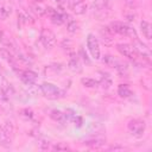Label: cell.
<instances>
[{"mask_svg":"<svg viewBox=\"0 0 152 152\" xmlns=\"http://www.w3.org/2000/svg\"><path fill=\"white\" fill-rule=\"evenodd\" d=\"M40 91L42 94L50 100H57V99H62L65 96V91L63 89H61L59 87L49 83V82H44L40 86Z\"/></svg>","mask_w":152,"mask_h":152,"instance_id":"obj_1","label":"cell"},{"mask_svg":"<svg viewBox=\"0 0 152 152\" xmlns=\"http://www.w3.org/2000/svg\"><path fill=\"white\" fill-rule=\"evenodd\" d=\"M110 27H112V31L115 32V33H119L121 36H127V37H131V38H138L137 36V32L133 27H131L129 25L122 23V21H113L110 24Z\"/></svg>","mask_w":152,"mask_h":152,"instance_id":"obj_2","label":"cell"},{"mask_svg":"<svg viewBox=\"0 0 152 152\" xmlns=\"http://www.w3.org/2000/svg\"><path fill=\"white\" fill-rule=\"evenodd\" d=\"M13 135V124L7 121L4 126L0 127V145L4 147H8L12 141Z\"/></svg>","mask_w":152,"mask_h":152,"instance_id":"obj_3","label":"cell"},{"mask_svg":"<svg viewBox=\"0 0 152 152\" xmlns=\"http://www.w3.org/2000/svg\"><path fill=\"white\" fill-rule=\"evenodd\" d=\"M87 48L91 55V57L94 59H100L101 58V50H100V43L97 40V38L89 33L87 37Z\"/></svg>","mask_w":152,"mask_h":152,"instance_id":"obj_4","label":"cell"},{"mask_svg":"<svg viewBox=\"0 0 152 152\" xmlns=\"http://www.w3.org/2000/svg\"><path fill=\"white\" fill-rule=\"evenodd\" d=\"M39 39L45 49H52L56 45V36L49 28H43L39 34Z\"/></svg>","mask_w":152,"mask_h":152,"instance_id":"obj_5","label":"cell"},{"mask_svg":"<svg viewBox=\"0 0 152 152\" xmlns=\"http://www.w3.org/2000/svg\"><path fill=\"white\" fill-rule=\"evenodd\" d=\"M132 46H133V49H134V51L137 52L138 56H140V57H142V58H145V59H150V57H151V51H150V48H148L145 43H142V42L139 40L138 38H134Z\"/></svg>","mask_w":152,"mask_h":152,"instance_id":"obj_6","label":"cell"},{"mask_svg":"<svg viewBox=\"0 0 152 152\" xmlns=\"http://www.w3.org/2000/svg\"><path fill=\"white\" fill-rule=\"evenodd\" d=\"M127 127H128V131H129L133 135H141V134L145 132L146 124H145V121H142V120L133 119V120H131V121L128 122Z\"/></svg>","mask_w":152,"mask_h":152,"instance_id":"obj_7","label":"cell"},{"mask_svg":"<svg viewBox=\"0 0 152 152\" xmlns=\"http://www.w3.org/2000/svg\"><path fill=\"white\" fill-rule=\"evenodd\" d=\"M116 49H118V51L122 55V56H125V57H127L128 59H132V61H135L137 59V52L134 51V49H133V46L132 45H129V44H126V43H121V44H118L116 45Z\"/></svg>","mask_w":152,"mask_h":152,"instance_id":"obj_8","label":"cell"},{"mask_svg":"<svg viewBox=\"0 0 152 152\" xmlns=\"http://www.w3.org/2000/svg\"><path fill=\"white\" fill-rule=\"evenodd\" d=\"M46 13L50 14V19L51 21L55 24V25H62L63 23H65L68 15L63 12H59V11H56V10H52L50 7L46 8Z\"/></svg>","mask_w":152,"mask_h":152,"instance_id":"obj_9","label":"cell"},{"mask_svg":"<svg viewBox=\"0 0 152 152\" xmlns=\"http://www.w3.org/2000/svg\"><path fill=\"white\" fill-rule=\"evenodd\" d=\"M18 75L20 77V80L25 84H27V86L34 84V82L37 80V75L33 71H31V70H19L18 71Z\"/></svg>","mask_w":152,"mask_h":152,"instance_id":"obj_10","label":"cell"},{"mask_svg":"<svg viewBox=\"0 0 152 152\" xmlns=\"http://www.w3.org/2000/svg\"><path fill=\"white\" fill-rule=\"evenodd\" d=\"M70 8L75 14L82 15L87 11V4L83 0H71L70 1Z\"/></svg>","mask_w":152,"mask_h":152,"instance_id":"obj_11","label":"cell"},{"mask_svg":"<svg viewBox=\"0 0 152 152\" xmlns=\"http://www.w3.org/2000/svg\"><path fill=\"white\" fill-rule=\"evenodd\" d=\"M68 68L72 71V72H81L82 71V64L80 62V59L76 56H72L69 62H68Z\"/></svg>","mask_w":152,"mask_h":152,"instance_id":"obj_12","label":"cell"},{"mask_svg":"<svg viewBox=\"0 0 152 152\" xmlns=\"http://www.w3.org/2000/svg\"><path fill=\"white\" fill-rule=\"evenodd\" d=\"M83 144L87 145V146H90V147L99 148V147H101V146H103L106 144V139L96 137V138H91V139H86Z\"/></svg>","mask_w":152,"mask_h":152,"instance_id":"obj_13","label":"cell"},{"mask_svg":"<svg viewBox=\"0 0 152 152\" xmlns=\"http://www.w3.org/2000/svg\"><path fill=\"white\" fill-rule=\"evenodd\" d=\"M50 118L57 122H65L66 121V116H65V112H62L59 109H52L50 112Z\"/></svg>","mask_w":152,"mask_h":152,"instance_id":"obj_14","label":"cell"},{"mask_svg":"<svg viewBox=\"0 0 152 152\" xmlns=\"http://www.w3.org/2000/svg\"><path fill=\"white\" fill-rule=\"evenodd\" d=\"M140 28H141V32L145 36V38L146 39H151V37H152V28H151V24L147 20H142L140 23Z\"/></svg>","mask_w":152,"mask_h":152,"instance_id":"obj_15","label":"cell"},{"mask_svg":"<svg viewBox=\"0 0 152 152\" xmlns=\"http://www.w3.org/2000/svg\"><path fill=\"white\" fill-rule=\"evenodd\" d=\"M118 95L120 97H124V99L129 97L132 95V89L129 88L128 84H119V87H118Z\"/></svg>","mask_w":152,"mask_h":152,"instance_id":"obj_16","label":"cell"},{"mask_svg":"<svg viewBox=\"0 0 152 152\" xmlns=\"http://www.w3.org/2000/svg\"><path fill=\"white\" fill-rule=\"evenodd\" d=\"M102 62L106 64V65H108V66H113V68H118V65L120 64V62L114 57V56H112V55H104L103 56V58H102Z\"/></svg>","mask_w":152,"mask_h":152,"instance_id":"obj_17","label":"cell"},{"mask_svg":"<svg viewBox=\"0 0 152 152\" xmlns=\"http://www.w3.org/2000/svg\"><path fill=\"white\" fill-rule=\"evenodd\" d=\"M65 23H66V30H68L70 33H75V32L78 30V24H77V21L74 20L72 18H70L69 15H68V19L65 20Z\"/></svg>","mask_w":152,"mask_h":152,"instance_id":"obj_18","label":"cell"},{"mask_svg":"<svg viewBox=\"0 0 152 152\" xmlns=\"http://www.w3.org/2000/svg\"><path fill=\"white\" fill-rule=\"evenodd\" d=\"M103 129V126L100 122H90L88 125V132L91 134H99Z\"/></svg>","mask_w":152,"mask_h":152,"instance_id":"obj_19","label":"cell"},{"mask_svg":"<svg viewBox=\"0 0 152 152\" xmlns=\"http://www.w3.org/2000/svg\"><path fill=\"white\" fill-rule=\"evenodd\" d=\"M11 14V7H8L6 4L0 1V19L5 20Z\"/></svg>","mask_w":152,"mask_h":152,"instance_id":"obj_20","label":"cell"},{"mask_svg":"<svg viewBox=\"0 0 152 152\" xmlns=\"http://www.w3.org/2000/svg\"><path fill=\"white\" fill-rule=\"evenodd\" d=\"M81 83L87 87V88H96L99 86V82L95 81L94 78H90V77H83L81 78Z\"/></svg>","mask_w":152,"mask_h":152,"instance_id":"obj_21","label":"cell"},{"mask_svg":"<svg viewBox=\"0 0 152 152\" xmlns=\"http://www.w3.org/2000/svg\"><path fill=\"white\" fill-rule=\"evenodd\" d=\"M101 80H100V84L103 87V88H108L110 84H112V80H110V77H109V75L108 74H106V72H101Z\"/></svg>","mask_w":152,"mask_h":152,"instance_id":"obj_22","label":"cell"},{"mask_svg":"<svg viewBox=\"0 0 152 152\" xmlns=\"http://www.w3.org/2000/svg\"><path fill=\"white\" fill-rule=\"evenodd\" d=\"M32 8H33V12H34L38 17H42V15H44V14L46 13V7H44V6H43L42 4H39V2H38V4H34Z\"/></svg>","mask_w":152,"mask_h":152,"instance_id":"obj_23","label":"cell"},{"mask_svg":"<svg viewBox=\"0 0 152 152\" xmlns=\"http://www.w3.org/2000/svg\"><path fill=\"white\" fill-rule=\"evenodd\" d=\"M52 150H55V151H66V150H69V146L64 142H57L52 146Z\"/></svg>","mask_w":152,"mask_h":152,"instance_id":"obj_24","label":"cell"},{"mask_svg":"<svg viewBox=\"0 0 152 152\" xmlns=\"http://www.w3.org/2000/svg\"><path fill=\"white\" fill-rule=\"evenodd\" d=\"M71 122H74V125H75V126L81 127V126H82V118L75 114V115H74V118L71 119Z\"/></svg>","mask_w":152,"mask_h":152,"instance_id":"obj_25","label":"cell"},{"mask_svg":"<svg viewBox=\"0 0 152 152\" xmlns=\"http://www.w3.org/2000/svg\"><path fill=\"white\" fill-rule=\"evenodd\" d=\"M19 18H20V20H21L23 23H28V20L31 19V18H30V15H28L26 12H20Z\"/></svg>","mask_w":152,"mask_h":152,"instance_id":"obj_26","label":"cell"},{"mask_svg":"<svg viewBox=\"0 0 152 152\" xmlns=\"http://www.w3.org/2000/svg\"><path fill=\"white\" fill-rule=\"evenodd\" d=\"M95 1V5L99 7V8H102L106 4H107V0H94Z\"/></svg>","mask_w":152,"mask_h":152,"instance_id":"obj_27","label":"cell"},{"mask_svg":"<svg viewBox=\"0 0 152 152\" xmlns=\"http://www.w3.org/2000/svg\"><path fill=\"white\" fill-rule=\"evenodd\" d=\"M110 150H114V151L115 150H124V147H121V146H112Z\"/></svg>","mask_w":152,"mask_h":152,"instance_id":"obj_28","label":"cell"},{"mask_svg":"<svg viewBox=\"0 0 152 152\" xmlns=\"http://www.w3.org/2000/svg\"><path fill=\"white\" fill-rule=\"evenodd\" d=\"M56 1H57V2H63L64 0H56Z\"/></svg>","mask_w":152,"mask_h":152,"instance_id":"obj_29","label":"cell"},{"mask_svg":"<svg viewBox=\"0 0 152 152\" xmlns=\"http://www.w3.org/2000/svg\"><path fill=\"white\" fill-rule=\"evenodd\" d=\"M0 127H1V124H0Z\"/></svg>","mask_w":152,"mask_h":152,"instance_id":"obj_30","label":"cell"},{"mask_svg":"<svg viewBox=\"0 0 152 152\" xmlns=\"http://www.w3.org/2000/svg\"><path fill=\"white\" fill-rule=\"evenodd\" d=\"M0 1H1V0H0Z\"/></svg>","mask_w":152,"mask_h":152,"instance_id":"obj_31","label":"cell"}]
</instances>
